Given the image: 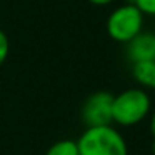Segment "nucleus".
Segmentation results:
<instances>
[{
  "label": "nucleus",
  "instance_id": "f03ea898",
  "mask_svg": "<svg viewBox=\"0 0 155 155\" xmlns=\"http://www.w3.org/2000/svg\"><path fill=\"white\" fill-rule=\"evenodd\" d=\"M152 102L145 88H127L122 94L114 95L112 122L122 127L137 125L150 114Z\"/></svg>",
  "mask_w": 155,
  "mask_h": 155
},
{
  "label": "nucleus",
  "instance_id": "7ed1b4c3",
  "mask_svg": "<svg viewBox=\"0 0 155 155\" xmlns=\"http://www.w3.org/2000/svg\"><path fill=\"white\" fill-rule=\"evenodd\" d=\"M143 17L145 15L132 2L117 7L108 15L107 24H105L108 37L118 44H128L142 32Z\"/></svg>",
  "mask_w": 155,
  "mask_h": 155
},
{
  "label": "nucleus",
  "instance_id": "6e6552de",
  "mask_svg": "<svg viewBox=\"0 0 155 155\" xmlns=\"http://www.w3.org/2000/svg\"><path fill=\"white\" fill-rule=\"evenodd\" d=\"M132 4H134L143 15L155 17V0H134Z\"/></svg>",
  "mask_w": 155,
  "mask_h": 155
},
{
  "label": "nucleus",
  "instance_id": "39448f33",
  "mask_svg": "<svg viewBox=\"0 0 155 155\" xmlns=\"http://www.w3.org/2000/svg\"><path fill=\"white\" fill-rule=\"evenodd\" d=\"M127 55L135 62L155 60V34L153 32H140L135 38H132L127 44Z\"/></svg>",
  "mask_w": 155,
  "mask_h": 155
},
{
  "label": "nucleus",
  "instance_id": "ddd939ff",
  "mask_svg": "<svg viewBox=\"0 0 155 155\" xmlns=\"http://www.w3.org/2000/svg\"><path fill=\"white\" fill-rule=\"evenodd\" d=\"M153 34H155V30H153Z\"/></svg>",
  "mask_w": 155,
  "mask_h": 155
},
{
  "label": "nucleus",
  "instance_id": "f8f14e48",
  "mask_svg": "<svg viewBox=\"0 0 155 155\" xmlns=\"http://www.w3.org/2000/svg\"><path fill=\"white\" fill-rule=\"evenodd\" d=\"M152 153L155 155V138H153V143H152Z\"/></svg>",
  "mask_w": 155,
  "mask_h": 155
},
{
  "label": "nucleus",
  "instance_id": "f257e3e1",
  "mask_svg": "<svg viewBox=\"0 0 155 155\" xmlns=\"http://www.w3.org/2000/svg\"><path fill=\"white\" fill-rule=\"evenodd\" d=\"M80 155H128L124 135L112 125L87 127L77 140Z\"/></svg>",
  "mask_w": 155,
  "mask_h": 155
},
{
  "label": "nucleus",
  "instance_id": "9d476101",
  "mask_svg": "<svg viewBox=\"0 0 155 155\" xmlns=\"http://www.w3.org/2000/svg\"><path fill=\"white\" fill-rule=\"evenodd\" d=\"M92 5H98V7H105V5H110L114 0H88Z\"/></svg>",
  "mask_w": 155,
  "mask_h": 155
},
{
  "label": "nucleus",
  "instance_id": "1a4fd4ad",
  "mask_svg": "<svg viewBox=\"0 0 155 155\" xmlns=\"http://www.w3.org/2000/svg\"><path fill=\"white\" fill-rule=\"evenodd\" d=\"M8 52H10V42H8V37L2 28H0V67L5 64L8 57Z\"/></svg>",
  "mask_w": 155,
  "mask_h": 155
},
{
  "label": "nucleus",
  "instance_id": "0eeeda50",
  "mask_svg": "<svg viewBox=\"0 0 155 155\" xmlns=\"http://www.w3.org/2000/svg\"><path fill=\"white\" fill-rule=\"evenodd\" d=\"M45 155H80L77 147V140H70V138H64V140H57L48 147Z\"/></svg>",
  "mask_w": 155,
  "mask_h": 155
},
{
  "label": "nucleus",
  "instance_id": "20e7f679",
  "mask_svg": "<svg viewBox=\"0 0 155 155\" xmlns=\"http://www.w3.org/2000/svg\"><path fill=\"white\" fill-rule=\"evenodd\" d=\"M112 104L114 95L108 92H94L82 105V120L87 127L112 125Z\"/></svg>",
  "mask_w": 155,
  "mask_h": 155
},
{
  "label": "nucleus",
  "instance_id": "423d86ee",
  "mask_svg": "<svg viewBox=\"0 0 155 155\" xmlns=\"http://www.w3.org/2000/svg\"><path fill=\"white\" fill-rule=\"evenodd\" d=\"M132 75L143 88H155V60L132 64Z\"/></svg>",
  "mask_w": 155,
  "mask_h": 155
},
{
  "label": "nucleus",
  "instance_id": "9b49d317",
  "mask_svg": "<svg viewBox=\"0 0 155 155\" xmlns=\"http://www.w3.org/2000/svg\"><path fill=\"white\" fill-rule=\"evenodd\" d=\"M150 132H152V135H153V138H155V110L152 112V117H150Z\"/></svg>",
  "mask_w": 155,
  "mask_h": 155
}]
</instances>
